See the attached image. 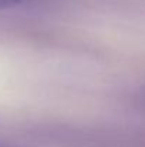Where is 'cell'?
I'll return each mask as SVG.
<instances>
[{
    "mask_svg": "<svg viewBox=\"0 0 145 147\" xmlns=\"http://www.w3.org/2000/svg\"><path fill=\"white\" fill-rule=\"evenodd\" d=\"M26 1H29V0H0V11L17 7V6L26 3Z\"/></svg>",
    "mask_w": 145,
    "mask_h": 147,
    "instance_id": "obj_1",
    "label": "cell"
}]
</instances>
